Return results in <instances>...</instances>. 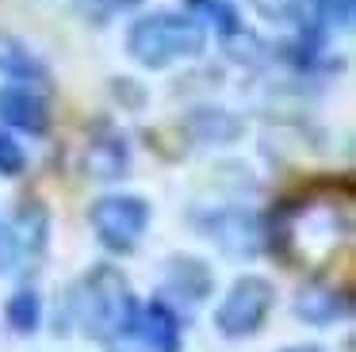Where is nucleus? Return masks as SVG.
Masks as SVG:
<instances>
[{"instance_id":"1","label":"nucleus","mask_w":356,"mask_h":352,"mask_svg":"<svg viewBox=\"0 0 356 352\" xmlns=\"http://www.w3.org/2000/svg\"><path fill=\"white\" fill-rule=\"evenodd\" d=\"M138 298L131 295V283L123 272H115L111 264H100L85 275L81 283H73L65 295V314L70 326H77L85 337L96 341H115L127 326H131Z\"/></svg>"},{"instance_id":"2","label":"nucleus","mask_w":356,"mask_h":352,"mask_svg":"<svg viewBox=\"0 0 356 352\" xmlns=\"http://www.w3.org/2000/svg\"><path fill=\"white\" fill-rule=\"evenodd\" d=\"M207 46V31L180 12H146L127 31V54L142 69H169L177 61H192Z\"/></svg>"},{"instance_id":"3","label":"nucleus","mask_w":356,"mask_h":352,"mask_svg":"<svg viewBox=\"0 0 356 352\" xmlns=\"http://www.w3.org/2000/svg\"><path fill=\"white\" fill-rule=\"evenodd\" d=\"M88 222H92L96 241L108 253H134L149 230V203L142 195L111 191L88 207Z\"/></svg>"},{"instance_id":"4","label":"nucleus","mask_w":356,"mask_h":352,"mask_svg":"<svg viewBox=\"0 0 356 352\" xmlns=\"http://www.w3.org/2000/svg\"><path fill=\"white\" fill-rule=\"evenodd\" d=\"M272 306H276V287L264 275H241L230 283V291L222 295V303L215 306V329L230 341L261 333V326L268 321Z\"/></svg>"},{"instance_id":"5","label":"nucleus","mask_w":356,"mask_h":352,"mask_svg":"<svg viewBox=\"0 0 356 352\" xmlns=\"http://www.w3.org/2000/svg\"><path fill=\"white\" fill-rule=\"evenodd\" d=\"M111 352H180V318L165 303L134 310L131 326L111 341Z\"/></svg>"},{"instance_id":"6","label":"nucleus","mask_w":356,"mask_h":352,"mask_svg":"<svg viewBox=\"0 0 356 352\" xmlns=\"http://www.w3.org/2000/svg\"><path fill=\"white\" fill-rule=\"evenodd\" d=\"M195 222H200V234L211 237L226 257L241 260V257L261 253L264 230H261V222H257L249 211H238V207H218V211H211V214H200Z\"/></svg>"},{"instance_id":"7","label":"nucleus","mask_w":356,"mask_h":352,"mask_svg":"<svg viewBox=\"0 0 356 352\" xmlns=\"http://www.w3.org/2000/svg\"><path fill=\"white\" fill-rule=\"evenodd\" d=\"M8 257L16 260H31V264H39L42 253H47V241H50V218H47V207L42 203H24L16 211V218H12L8 226Z\"/></svg>"},{"instance_id":"8","label":"nucleus","mask_w":356,"mask_h":352,"mask_svg":"<svg viewBox=\"0 0 356 352\" xmlns=\"http://www.w3.org/2000/svg\"><path fill=\"white\" fill-rule=\"evenodd\" d=\"M0 122L12 130H24V134H47L50 107L27 84H8V88H0Z\"/></svg>"},{"instance_id":"9","label":"nucleus","mask_w":356,"mask_h":352,"mask_svg":"<svg viewBox=\"0 0 356 352\" xmlns=\"http://www.w3.org/2000/svg\"><path fill=\"white\" fill-rule=\"evenodd\" d=\"M295 314L302 321H310V326H333V321H341L348 314V298L341 291L325 287V283H307L295 295Z\"/></svg>"},{"instance_id":"10","label":"nucleus","mask_w":356,"mask_h":352,"mask_svg":"<svg viewBox=\"0 0 356 352\" xmlns=\"http://www.w3.org/2000/svg\"><path fill=\"white\" fill-rule=\"evenodd\" d=\"M211 268L195 257H172L165 264V287L177 291L184 303H203L211 295Z\"/></svg>"},{"instance_id":"11","label":"nucleus","mask_w":356,"mask_h":352,"mask_svg":"<svg viewBox=\"0 0 356 352\" xmlns=\"http://www.w3.org/2000/svg\"><path fill=\"white\" fill-rule=\"evenodd\" d=\"M131 165V150H127V138L115 130H100L88 142V173L100 176V180H115L127 173Z\"/></svg>"},{"instance_id":"12","label":"nucleus","mask_w":356,"mask_h":352,"mask_svg":"<svg viewBox=\"0 0 356 352\" xmlns=\"http://www.w3.org/2000/svg\"><path fill=\"white\" fill-rule=\"evenodd\" d=\"M192 19L200 27H211L222 38H238L241 35V15L234 8V0H184Z\"/></svg>"},{"instance_id":"13","label":"nucleus","mask_w":356,"mask_h":352,"mask_svg":"<svg viewBox=\"0 0 356 352\" xmlns=\"http://www.w3.org/2000/svg\"><path fill=\"white\" fill-rule=\"evenodd\" d=\"M0 73L16 77V81H42L47 69H42V61L31 54V46H24L16 35H4V31H0Z\"/></svg>"},{"instance_id":"14","label":"nucleus","mask_w":356,"mask_h":352,"mask_svg":"<svg viewBox=\"0 0 356 352\" xmlns=\"http://www.w3.org/2000/svg\"><path fill=\"white\" fill-rule=\"evenodd\" d=\"M4 321H8L16 333H35L42 326V298L35 287H19L8 295L4 303Z\"/></svg>"},{"instance_id":"15","label":"nucleus","mask_w":356,"mask_h":352,"mask_svg":"<svg viewBox=\"0 0 356 352\" xmlns=\"http://www.w3.org/2000/svg\"><path fill=\"white\" fill-rule=\"evenodd\" d=\"M310 27L348 31L353 27V0H310Z\"/></svg>"},{"instance_id":"16","label":"nucleus","mask_w":356,"mask_h":352,"mask_svg":"<svg viewBox=\"0 0 356 352\" xmlns=\"http://www.w3.org/2000/svg\"><path fill=\"white\" fill-rule=\"evenodd\" d=\"M27 168V150L19 145L16 134L0 130V176H19Z\"/></svg>"},{"instance_id":"17","label":"nucleus","mask_w":356,"mask_h":352,"mask_svg":"<svg viewBox=\"0 0 356 352\" xmlns=\"http://www.w3.org/2000/svg\"><path fill=\"white\" fill-rule=\"evenodd\" d=\"M104 4H108V8H138L142 0H104Z\"/></svg>"},{"instance_id":"18","label":"nucleus","mask_w":356,"mask_h":352,"mask_svg":"<svg viewBox=\"0 0 356 352\" xmlns=\"http://www.w3.org/2000/svg\"><path fill=\"white\" fill-rule=\"evenodd\" d=\"M284 352H322L318 344H291V349H284Z\"/></svg>"}]
</instances>
